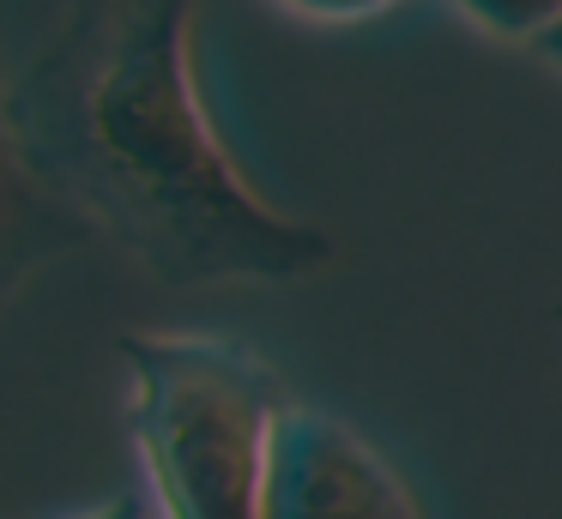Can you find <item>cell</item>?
<instances>
[{
  "label": "cell",
  "instance_id": "5",
  "mask_svg": "<svg viewBox=\"0 0 562 519\" xmlns=\"http://www.w3.org/2000/svg\"><path fill=\"white\" fill-rule=\"evenodd\" d=\"M74 519H164V514H158V501H151L146 489H115V495H103L98 507H86V514H74Z\"/></svg>",
  "mask_w": 562,
  "mask_h": 519
},
{
  "label": "cell",
  "instance_id": "4",
  "mask_svg": "<svg viewBox=\"0 0 562 519\" xmlns=\"http://www.w3.org/2000/svg\"><path fill=\"white\" fill-rule=\"evenodd\" d=\"M91 224L37 176L13 127V79L0 72V308L49 260L91 248Z\"/></svg>",
  "mask_w": 562,
  "mask_h": 519
},
{
  "label": "cell",
  "instance_id": "6",
  "mask_svg": "<svg viewBox=\"0 0 562 519\" xmlns=\"http://www.w3.org/2000/svg\"><path fill=\"white\" fill-rule=\"evenodd\" d=\"M526 55H538L544 67H557V72H562V12H557V19H550L544 31L532 36V43H526Z\"/></svg>",
  "mask_w": 562,
  "mask_h": 519
},
{
  "label": "cell",
  "instance_id": "1",
  "mask_svg": "<svg viewBox=\"0 0 562 519\" xmlns=\"http://www.w3.org/2000/svg\"><path fill=\"white\" fill-rule=\"evenodd\" d=\"M194 7H79L13 79L37 176L164 284H303L333 236L272 205L194 79Z\"/></svg>",
  "mask_w": 562,
  "mask_h": 519
},
{
  "label": "cell",
  "instance_id": "7",
  "mask_svg": "<svg viewBox=\"0 0 562 519\" xmlns=\"http://www.w3.org/2000/svg\"><path fill=\"white\" fill-rule=\"evenodd\" d=\"M557 320H562V308H557Z\"/></svg>",
  "mask_w": 562,
  "mask_h": 519
},
{
  "label": "cell",
  "instance_id": "2",
  "mask_svg": "<svg viewBox=\"0 0 562 519\" xmlns=\"http://www.w3.org/2000/svg\"><path fill=\"white\" fill-rule=\"evenodd\" d=\"M127 435L164 519H260L272 441L296 405L260 350L224 332H122Z\"/></svg>",
  "mask_w": 562,
  "mask_h": 519
},
{
  "label": "cell",
  "instance_id": "3",
  "mask_svg": "<svg viewBox=\"0 0 562 519\" xmlns=\"http://www.w3.org/2000/svg\"><path fill=\"white\" fill-rule=\"evenodd\" d=\"M260 519H424V501L345 417L291 405L272 441Z\"/></svg>",
  "mask_w": 562,
  "mask_h": 519
}]
</instances>
